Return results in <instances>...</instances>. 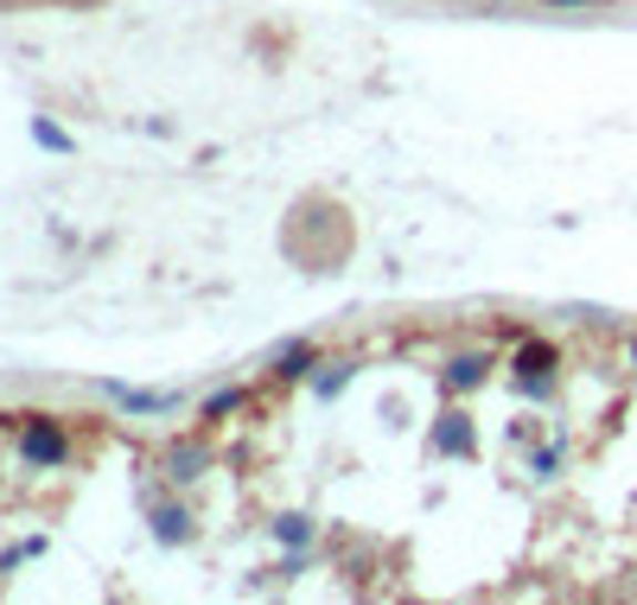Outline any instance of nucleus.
<instances>
[{
    "mask_svg": "<svg viewBox=\"0 0 637 605\" xmlns=\"http://www.w3.org/2000/svg\"><path fill=\"white\" fill-rule=\"evenodd\" d=\"M25 459H39V465H58V459H64V433L51 428V421H32V428H25Z\"/></svg>",
    "mask_w": 637,
    "mask_h": 605,
    "instance_id": "obj_1",
    "label": "nucleus"
},
{
    "mask_svg": "<svg viewBox=\"0 0 637 605\" xmlns=\"http://www.w3.org/2000/svg\"><path fill=\"white\" fill-rule=\"evenodd\" d=\"M153 523H160V542H185V523H192V516H185V510H160V516H153Z\"/></svg>",
    "mask_w": 637,
    "mask_h": 605,
    "instance_id": "obj_2",
    "label": "nucleus"
},
{
    "mask_svg": "<svg viewBox=\"0 0 637 605\" xmlns=\"http://www.w3.org/2000/svg\"><path fill=\"white\" fill-rule=\"evenodd\" d=\"M548 363H555V351H548V345H530V351L516 357V370H523V377H542Z\"/></svg>",
    "mask_w": 637,
    "mask_h": 605,
    "instance_id": "obj_3",
    "label": "nucleus"
},
{
    "mask_svg": "<svg viewBox=\"0 0 637 605\" xmlns=\"http://www.w3.org/2000/svg\"><path fill=\"white\" fill-rule=\"evenodd\" d=\"M115 402H127V408H141V414H153V408H173V396H134V389H109Z\"/></svg>",
    "mask_w": 637,
    "mask_h": 605,
    "instance_id": "obj_4",
    "label": "nucleus"
},
{
    "mask_svg": "<svg viewBox=\"0 0 637 605\" xmlns=\"http://www.w3.org/2000/svg\"><path fill=\"white\" fill-rule=\"evenodd\" d=\"M243 402V396H236V389H217V396H210V402H204V414H210V421H224L229 408Z\"/></svg>",
    "mask_w": 637,
    "mask_h": 605,
    "instance_id": "obj_5",
    "label": "nucleus"
},
{
    "mask_svg": "<svg viewBox=\"0 0 637 605\" xmlns=\"http://www.w3.org/2000/svg\"><path fill=\"white\" fill-rule=\"evenodd\" d=\"M440 453H465V428H459V414H446V433H440Z\"/></svg>",
    "mask_w": 637,
    "mask_h": 605,
    "instance_id": "obj_6",
    "label": "nucleus"
},
{
    "mask_svg": "<svg viewBox=\"0 0 637 605\" xmlns=\"http://www.w3.org/2000/svg\"><path fill=\"white\" fill-rule=\"evenodd\" d=\"M479 370H484L479 357H465V363H453V389H472V382H479Z\"/></svg>",
    "mask_w": 637,
    "mask_h": 605,
    "instance_id": "obj_7",
    "label": "nucleus"
},
{
    "mask_svg": "<svg viewBox=\"0 0 637 605\" xmlns=\"http://www.w3.org/2000/svg\"><path fill=\"white\" fill-rule=\"evenodd\" d=\"M32 134H39V141H45V147H58V153L71 147V141H64V134H58V127H51V122H39V127H32Z\"/></svg>",
    "mask_w": 637,
    "mask_h": 605,
    "instance_id": "obj_8",
    "label": "nucleus"
},
{
    "mask_svg": "<svg viewBox=\"0 0 637 605\" xmlns=\"http://www.w3.org/2000/svg\"><path fill=\"white\" fill-rule=\"evenodd\" d=\"M631 357H637V345H631Z\"/></svg>",
    "mask_w": 637,
    "mask_h": 605,
    "instance_id": "obj_9",
    "label": "nucleus"
}]
</instances>
